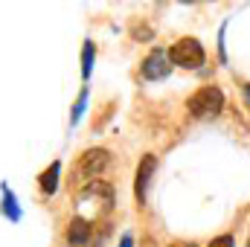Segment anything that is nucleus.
I'll return each instance as SVG.
<instances>
[{"instance_id":"6","label":"nucleus","mask_w":250,"mask_h":247,"mask_svg":"<svg viewBox=\"0 0 250 247\" xmlns=\"http://www.w3.org/2000/svg\"><path fill=\"white\" fill-rule=\"evenodd\" d=\"M87 239H90V224H87L84 218H73V221H70V227H67V242L82 247Z\"/></svg>"},{"instance_id":"4","label":"nucleus","mask_w":250,"mask_h":247,"mask_svg":"<svg viewBox=\"0 0 250 247\" xmlns=\"http://www.w3.org/2000/svg\"><path fill=\"white\" fill-rule=\"evenodd\" d=\"M108 160H111V154H108L105 148H87V151L82 154V160H79L82 178H96V175L108 166Z\"/></svg>"},{"instance_id":"8","label":"nucleus","mask_w":250,"mask_h":247,"mask_svg":"<svg viewBox=\"0 0 250 247\" xmlns=\"http://www.w3.org/2000/svg\"><path fill=\"white\" fill-rule=\"evenodd\" d=\"M90 70H93V44L87 41V44H84V50H82V76L87 79V76H90Z\"/></svg>"},{"instance_id":"12","label":"nucleus","mask_w":250,"mask_h":247,"mask_svg":"<svg viewBox=\"0 0 250 247\" xmlns=\"http://www.w3.org/2000/svg\"><path fill=\"white\" fill-rule=\"evenodd\" d=\"M120 247H131V236H123V245Z\"/></svg>"},{"instance_id":"5","label":"nucleus","mask_w":250,"mask_h":247,"mask_svg":"<svg viewBox=\"0 0 250 247\" xmlns=\"http://www.w3.org/2000/svg\"><path fill=\"white\" fill-rule=\"evenodd\" d=\"M154 169H157V157H154V154H146V157L140 160V166H137L134 195H137V201H140V204L146 201V192H148V184H151V175H154Z\"/></svg>"},{"instance_id":"14","label":"nucleus","mask_w":250,"mask_h":247,"mask_svg":"<svg viewBox=\"0 0 250 247\" xmlns=\"http://www.w3.org/2000/svg\"><path fill=\"white\" fill-rule=\"evenodd\" d=\"M175 247H184V245H175ZM189 247H195V245H189Z\"/></svg>"},{"instance_id":"13","label":"nucleus","mask_w":250,"mask_h":247,"mask_svg":"<svg viewBox=\"0 0 250 247\" xmlns=\"http://www.w3.org/2000/svg\"><path fill=\"white\" fill-rule=\"evenodd\" d=\"M245 99H248V105H250V84H245Z\"/></svg>"},{"instance_id":"9","label":"nucleus","mask_w":250,"mask_h":247,"mask_svg":"<svg viewBox=\"0 0 250 247\" xmlns=\"http://www.w3.org/2000/svg\"><path fill=\"white\" fill-rule=\"evenodd\" d=\"M3 198H6V212H9V218L18 221V218H21V209L15 206V198H12V192H9L6 186H3Z\"/></svg>"},{"instance_id":"1","label":"nucleus","mask_w":250,"mask_h":247,"mask_svg":"<svg viewBox=\"0 0 250 247\" xmlns=\"http://www.w3.org/2000/svg\"><path fill=\"white\" fill-rule=\"evenodd\" d=\"M224 108V93L218 87H201L198 93H192L189 99V114L198 117V120H207V117H218Z\"/></svg>"},{"instance_id":"7","label":"nucleus","mask_w":250,"mask_h":247,"mask_svg":"<svg viewBox=\"0 0 250 247\" xmlns=\"http://www.w3.org/2000/svg\"><path fill=\"white\" fill-rule=\"evenodd\" d=\"M59 172H62V163H53V166L38 178V181H41V189H44L47 195H53V192L59 189Z\"/></svg>"},{"instance_id":"11","label":"nucleus","mask_w":250,"mask_h":247,"mask_svg":"<svg viewBox=\"0 0 250 247\" xmlns=\"http://www.w3.org/2000/svg\"><path fill=\"white\" fill-rule=\"evenodd\" d=\"M209 247H236V242H233V236H218L209 242Z\"/></svg>"},{"instance_id":"2","label":"nucleus","mask_w":250,"mask_h":247,"mask_svg":"<svg viewBox=\"0 0 250 247\" xmlns=\"http://www.w3.org/2000/svg\"><path fill=\"white\" fill-rule=\"evenodd\" d=\"M169 59H172V64H178V67H184V70H198L207 56H204L201 41H195V38H181V41L169 50Z\"/></svg>"},{"instance_id":"15","label":"nucleus","mask_w":250,"mask_h":247,"mask_svg":"<svg viewBox=\"0 0 250 247\" xmlns=\"http://www.w3.org/2000/svg\"><path fill=\"white\" fill-rule=\"evenodd\" d=\"M248 247H250V245H248Z\"/></svg>"},{"instance_id":"10","label":"nucleus","mask_w":250,"mask_h":247,"mask_svg":"<svg viewBox=\"0 0 250 247\" xmlns=\"http://www.w3.org/2000/svg\"><path fill=\"white\" fill-rule=\"evenodd\" d=\"M84 102H87V90H82V96H79V102H76V108H73V114H70V123L76 125L82 120V111H84Z\"/></svg>"},{"instance_id":"3","label":"nucleus","mask_w":250,"mask_h":247,"mask_svg":"<svg viewBox=\"0 0 250 247\" xmlns=\"http://www.w3.org/2000/svg\"><path fill=\"white\" fill-rule=\"evenodd\" d=\"M169 70H172V59H169V53H166V50H151L148 59L143 62V79L157 82V79H166Z\"/></svg>"}]
</instances>
